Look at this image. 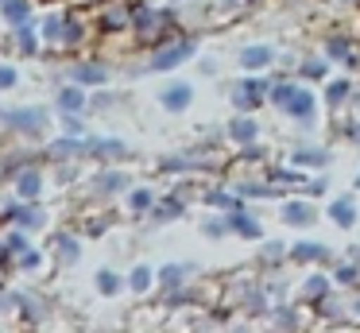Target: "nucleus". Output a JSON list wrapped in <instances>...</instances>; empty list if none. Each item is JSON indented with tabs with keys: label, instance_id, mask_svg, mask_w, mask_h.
Instances as JSON below:
<instances>
[{
	"label": "nucleus",
	"instance_id": "nucleus-1",
	"mask_svg": "<svg viewBox=\"0 0 360 333\" xmlns=\"http://www.w3.org/2000/svg\"><path fill=\"white\" fill-rule=\"evenodd\" d=\"M182 101H186V89H174L171 97H167V105H182Z\"/></svg>",
	"mask_w": 360,
	"mask_h": 333
},
{
	"label": "nucleus",
	"instance_id": "nucleus-2",
	"mask_svg": "<svg viewBox=\"0 0 360 333\" xmlns=\"http://www.w3.org/2000/svg\"><path fill=\"white\" fill-rule=\"evenodd\" d=\"M16 82V74H12V70H0V85H12Z\"/></svg>",
	"mask_w": 360,
	"mask_h": 333
}]
</instances>
